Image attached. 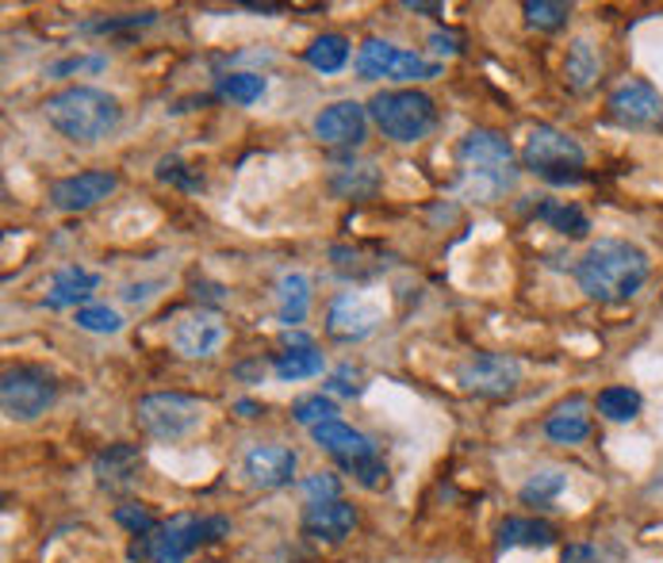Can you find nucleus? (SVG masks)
<instances>
[{"mask_svg": "<svg viewBox=\"0 0 663 563\" xmlns=\"http://www.w3.org/2000/svg\"><path fill=\"white\" fill-rule=\"evenodd\" d=\"M599 51H594L591 39H576V43L568 46V62H564V81H568L571 93H587V88L599 81Z\"/></svg>", "mask_w": 663, "mask_h": 563, "instance_id": "nucleus-23", "label": "nucleus"}, {"mask_svg": "<svg viewBox=\"0 0 663 563\" xmlns=\"http://www.w3.org/2000/svg\"><path fill=\"white\" fill-rule=\"evenodd\" d=\"M430 51L438 54V59H456V54H461V39H456L453 31H433Z\"/></svg>", "mask_w": 663, "mask_h": 563, "instance_id": "nucleus-44", "label": "nucleus"}, {"mask_svg": "<svg viewBox=\"0 0 663 563\" xmlns=\"http://www.w3.org/2000/svg\"><path fill=\"white\" fill-rule=\"evenodd\" d=\"M169 341H173V349L181 357L203 361V357H211L227 341V326H223V318L211 311H185V315H177L173 326H169Z\"/></svg>", "mask_w": 663, "mask_h": 563, "instance_id": "nucleus-10", "label": "nucleus"}, {"mask_svg": "<svg viewBox=\"0 0 663 563\" xmlns=\"http://www.w3.org/2000/svg\"><path fill=\"white\" fill-rule=\"evenodd\" d=\"M311 437H315L318 448H326L330 456H338L346 468H349V464H361V460H372V456H380V453H376V445H372V437H365L361 429L346 426L341 418L315 426V429H311Z\"/></svg>", "mask_w": 663, "mask_h": 563, "instance_id": "nucleus-17", "label": "nucleus"}, {"mask_svg": "<svg viewBox=\"0 0 663 563\" xmlns=\"http://www.w3.org/2000/svg\"><path fill=\"white\" fill-rule=\"evenodd\" d=\"M101 288V276L93 273V268L85 265H65L54 273L51 288H46V307L51 311H65V307H88L85 299L93 296V291Z\"/></svg>", "mask_w": 663, "mask_h": 563, "instance_id": "nucleus-18", "label": "nucleus"}, {"mask_svg": "<svg viewBox=\"0 0 663 563\" xmlns=\"http://www.w3.org/2000/svg\"><path fill=\"white\" fill-rule=\"evenodd\" d=\"M441 73V62H430L414 51H399L396 62H391V77L388 81H403V85H414V81H430Z\"/></svg>", "mask_w": 663, "mask_h": 563, "instance_id": "nucleus-31", "label": "nucleus"}, {"mask_svg": "<svg viewBox=\"0 0 663 563\" xmlns=\"http://www.w3.org/2000/svg\"><path fill=\"white\" fill-rule=\"evenodd\" d=\"M292 418H296L299 426L315 429V426H323V422H338V403H334L330 395H307L292 406Z\"/></svg>", "mask_w": 663, "mask_h": 563, "instance_id": "nucleus-32", "label": "nucleus"}, {"mask_svg": "<svg viewBox=\"0 0 663 563\" xmlns=\"http://www.w3.org/2000/svg\"><path fill=\"white\" fill-rule=\"evenodd\" d=\"M59 399V383L39 369H8L0 380V406L12 422H35Z\"/></svg>", "mask_w": 663, "mask_h": 563, "instance_id": "nucleus-8", "label": "nucleus"}, {"mask_svg": "<svg viewBox=\"0 0 663 563\" xmlns=\"http://www.w3.org/2000/svg\"><path fill=\"white\" fill-rule=\"evenodd\" d=\"M349 471H354L357 484L368 487V491H376V487L388 484V464H383L380 456H372V460H361V464H349Z\"/></svg>", "mask_w": 663, "mask_h": 563, "instance_id": "nucleus-40", "label": "nucleus"}, {"mask_svg": "<svg viewBox=\"0 0 663 563\" xmlns=\"http://www.w3.org/2000/svg\"><path fill=\"white\" fill-rule=\"evenodd\" d=\"M368 127V108L357 100H338L326 104L315 116V138L326 146H361Z\"/></svg>", "mask_w": 663, "mask_h": 563, "instance_id": "nucleus-15", "label": "nucleus"}, {"mask_svg": "<svg viewBox=\"0 0 663 563\" xmlns=\"http://www.w3.org/2000/svg\"><path fill=\"white\" fill-rule=\"evenodd\" d=\"M323 369H326V361H323V353H318L315 346H311V349H288V353H281V357L273 361L276 380H284V383H296V380H311V375H323Z\"/></svg>", "mask_w": 663, "mask_h": 563, "instance_id": "nucleus-25", "label": "nucleus"}, {"mask_svg": "<svg viewBox=\"0 0 663 563\" xmlns=\"http://www.w3.org/2000/svg\"><path fill=\"white\" fill-rule=\"evenodd\" d=\"M299 491H303V499H307V506L334 502V499H338V491H341V484H338V476H334V471H315V476L303 479Z\"/></svg>", "mask_w": 663, "mask_h": 563, "instance_id": "nucleus-36", "label": "nucleus"}, {"mask_svg": "<svg viewBox=\"0 0 663 563\" xmlns=\"http://www.w3.org/2000/svg\"><path fill=\"white\" fill-rule=\"evenodd\" d=\"M644 399L633 387H606L599 391V414L606 422H633L641 414Z\"/></svg>", "mask_w": 663, "mask_h": 563, "instance_id": "nucleus-28", "label": "nucleus"}, {"mask_svg": "<svg viewBox=\"0 0 663 563\" xmlns=\"http://www.w3.org/2000/svg\"><path fill=\"white\" fill-rule=\"evenodd\" d=\"M456 383L480 399H511L522 387V364L506 353H480L456 369Z\"/></svg>", "mask_w": 663, "mask_h": 563, "instance_id": "nucleus-9", "label": "nucleus"}, {"mask_svg": "<svg viewBox=\"0 0 663 563\" xmlns=\"http://www.w3.org/2000/svg\"><path fill=\"white\" fill-rule=\"evenodd\" d=\"M376 184H380V177H376V169L372 166H361V169H341L338 177L330 181V188L338 195H372L376 192Z\"/></svg>", "mask_w": 663, "mask_h": 563, "instance_id": "nucleus-34", "label": "nucleus"}, {"mask_svg": "<svg viewBox=\"0 0 663 563\" xmlns=\"http://www.w3.org/2000/svg\"><path fill=\"white\" fill-rule=\"evenodd\" d=\"M399 46L383 43V39H368L361 46V54H357V73H361L365 81H383L391 77V62H396Z\"/></svg>", "mask_w": 663, "mask_h": 563, "instance_id": "nucleus-29", "label": "nucleus"}, {"mask_svg": "<svg viewBox=\"0 0 663 563\" xmlns=\"http://www.w3.org/2000/svg\"><path fill=\"white\" fill-rule=\"evenodd\" d=\"M545 437L552 445H583L591 437V414H587L583 399H571V403L556 406L545 422Z\"/></svg>", "mask_w": 663, "mask_h": 563, "instance_id": "nucleus-20", "label": "nucleus"}, {"mask_svg": "<svg viewBox=\"0 0 663 563\" xmlns=\"http://www.w3.org/2000/svg\"><path fill=\"white\" fill-rule=\"evenodd\" d=\"M529 173L545 177V181L568 184L576 181V169L587 166V150L571 135L556 127H534L526 138V150H522Z\"/></svg>", "mask_w": 663, "mask_h": 563, "instance_id": "nucleus-6", "label": "nucleus"}, {"mask_svg": "<svg viewBox=\"0 0 663 563\" xmlns=\"http://www.w3.org/2000/svg\"><path fill=\"white\" fill-rule=\"evenodd\" d=\"M77 326L88 333H119L123 318H119V311H112V307L88 304V307H77Z\"/></svg>", "mask_w": 663, "mask_h": 563, "instance_id": "nucleus-35", "label": "nucleus"}, {"mask_svg": "<svg viewBox=\"0 0 663 563\" xmlns=\"http://www.w3.org/2000/svg\"><path fill=\"white\" fill-rule=\"evenodd\" d=\"M158 177H161V181H173V184L188 188V192H200V188H203V177H188L185 166H181L177 158H166V161H161V166H158Z\"/></svg>", "mask_w": 663, "mask_h": 563, "instance_id": "nucleus-41", "label": "nucleus"}, {"mask_svg": "<svg viewBox=\"0 0 663 563\" xmlns=\"http://www.w3.org/2000/svg\"><path fill=\"white\" fill-rule=\"evenodd\" d=\"M307 65L311 70H318V73H338L341 65L349 62V43H346V35H318L315 43L307 46Z\"/></svg>", "mask_w": 663, "mask_h": 563, "instance_id": "nucleus-26", "label": "nucleus"}, {"mask_svg": "<svg viewBox=\"0 0 663 563\" xmlns=\"http://www.w3.org/2000/svg\"><path fill=\"white\" fill-rule=\"evenodd\" d=\"M564 487H568V476H564L560 468H545V471H537V476H529L526 484H522L518 499L526 506H548V502L560 499Z\"/></svg>", "mask_w": 663, "mask_h": 563, "instance_id": "nucleus-27", "label": "nucleus"}, {"mask_svg": "<svg viewBox=\"0 0 663 563\" xmlns=\"http://www.w3.org/2000/svg\"><path fill=\"white\" fill-rule=\"evenodd\" d=\"M104 65H108V59H65V62H54L51 70V77H65V73H77V70H93V73H101Z\"/></svg>", "mask_w": 663, "mask_h": 563, "instance_id": "nucleus-43", "label": "nucleus"}, {"mask_svg": "<svg viewBox=\"0 0 663 563\" xmlns=\"http://www.w3.org/2000/svg\"><path fill=\"white\" fill-rule=\"evenodd\" d=\"M234 411H239L242 418H257V403H250V399H242V403L234 406Z\"/></svg>", "mask_w": 663, "mask_h": 563, "instance_id": "nucleus-46", "label": "nucleus"}, {"mask_svg": "<svg viewBox=\"0 0 663 563\" xmlns=\"http://www.w3.org/2000/svg\"><path fill=\"white\" fill-rule=\"evenodd\" d=\"M403 8H407V12H430V15L445 12L441 4H425V0H403Z\"/></svg>", "mask_w": 663, "mask_h": 563, "instance_id": "nucleus-45", "label": "nucleus"}, {"mask_svg": "<svg viewBox=\"0 0 663 563\" xmlns=\"http://www.w3.org/2000/svg\"><path fill=\"white\" fill-rule=\"evenodd\" d=\"M303 529L318 541H346L357 529V510L349 502H315L303 510Z\"/></svg>", "mask_w": 663, "mask_h": 563, "instance_id": "nucleus-19", "label": "nucleus"}, {"mask_svg": "<svg viewBox=\"0 0 663 563\" xmlns=\"http://www.w3.org/2000/svg\"><path fill=\"white\" fill-rule=\"evenodd\" d=\"M296 464L299 456L284 445H253L250 453L242 456V476L250 479L261 491H281L296 479Z\"/></svg>", "mask_w": 663, "mask_h": 563, "instance_id": "nucleus-12", "label": "nucleus"}, {"mask_svg": "<svg viewBox=\"0 0 663 563\" xmlns=\"http://www.w3.org/2000/svg\"><path fill=\"white\" fill-rule=\"evenodd\" d=\"M652 261L625 238H599L576 265V280L599 304H629L649 284Z\"/></svg>", "mask_w": 663, "mask_h": 563, "instance_id": "nucleus-1", "label": "nucleus"}, {"mask_svg": "<svg viewBox=\"0 0 663 563\" xmlns=\"http://www.w3.org/2000/svg\"><path fill=\"white\" fill-rule=\"evenodd\" d=\"M456 161H461L464 177H469V192L480 203H491L514 184L518 169H514V150L498 130H469L456 146Z\"/></svg>", "mask_w": 663, "mask_h": 563, "instance_id": "nucleus-3", "label": "nucleus"}, {"mask_svg": "<svg viewBox=\"0 0 663 563\" xmlns=\"http://www.w3.org/2000/svg\"><path fill=\"white\" fill-rule=\"evenodd\" d=\"M158 288H161V280H143V284H127L119 296H123V304L143 307V304H150V299L158 296Z\"/></svg>", "mask_w": 663, "mask_h": 563, "instance_id": "nucleus-42", "label": "nucleus"}, {"mask_svg": "<svg viewBox=\"0 0 663 563\" xmlns=\"http://www.w3.org/2000/svg\"><path fill=\"white\" fill-rule=\"evenodd\" d=\"M138 426L158 440H181L203 426V403L181 391H158V395L138 399L135 406Z\"/></svg>", "mask_w": 663, "mask_h": 563, "instance_id": "nucleus-7", "label": "nucleus"}, {"mask_svg": "<svg viewBox=\"0 0 663 563\" xmlns=\"http://www.w3.org/2000/svg\"><path fill=\"white\" fill-rule=\"evenodd\" d=\"M610 116L625 127H656L663 124V96L656 85L633 77L610 93Z\"/></svg>", "mask_w": 663, "mask_h": 563, "instance_id": "nucleus-11", "label": "nucleus"}, {"mask_svg": "<svg viewBox=\"0 0 663 563\" xmlns=\"http://www.w3.org/2000/svg\"><path fill=\"white\" fill-rule=\"evenodd\" d=\"M215 88L219 96H227L234 104H257L265 96V77L261 73H223Z\"/></svg>", "mask_w": 663, "mask_h": 563, "instance_id": "nucleus-30", "label": "nucleus"}, {"mask_svg": "<svg viewBox=\"0 0 663 563\" xmlns=\"http://www.w3.org/2000/svg\"><path fill=\"white\" fill-rule=\"evenodd\" d=\"M116 521L127 533H135V537H150L154 529H158V521H154V513L146 510V506H138V502H123V506H116Z\"/></svg>", "mask_w": 663, "mask_h": 563, "instance_id": "nucleus-37", "label": "nucleus"}, {"mask_svg": "<svg viewBox=\"0 0 663 563\" xmlns=\"http://www.w3.org/2000/svg\"><path fill=\"white\" fill-rule=\"evenodd\" d=\"M365 387H368L365 372L354 369V364H341V369H334L330 380H326V391H330V395H346V399L365 395Z\"/></svg>", "mask_w": 663, "mask_h": 563, "instance_id": "nucleus-38", "label": "nucleus"}, {"mask_svg": "<svg viewBox=\"0 0 663 563\" xmlns=\"http://www.w3.org/2000/svg\"><path fill=\"white\" fill-rule=\"evenodd\" d=\"M43 116H46V124L59 130V135L70 138V142L93 146L119 127L123 108L116 96H108L104 88L70 85V88H62V93L46 96Z\"/></svg>", "mask_w": 663, "mask_h": 563, "instance_id": "nucleus-2", "label": "nucleus"}, {"mask_svg": "<svg viewBox=\"0 0 663 563\" xmlns=\"http://www.w3.org/2000/svg\"><path fill=\"white\" fill-rule=\"evenodd\" d=\"M368 116L376 127L391 138V142H422L433 127H438V108L419 88H383L368 100Z\"/></svg>", "mask_w": 663, "mask_h": 563, "instance_id": "nucleus-5", "label": "nucleus"}, {"mask_svg": "<svg viewBox=\"0 0 663 563\" xmlns=\"http://www.w3.org/2000/svg\"><path fill=\"white\" fill-rule=\"evenodd\" d=\"M571 15V4H556V0H529L526 4V20L529 28L537 31H560Z\"/></svg>", "mask_w": 663, "mask_h": 563, "instance_id": "nucleus-33", "label": "nucleus"}, {"mask_svg": "<svg viewBox=\"0 0 663 563\" xmlns=\"http://www.w3.org/2000/svg\"><path fill=\"white\" fill-rule=\"evenodd\" d=\"M227 533H231V521L219 518V513H203V518H196V513H177L173 521H166V525H158L146 537L143 549L135 544L130 560L146 556L150 563H185L196 549L223 541Z\"/></svg>", "mask_w": 663, "mask_h": 563, "instance_id": "nucleus-4", "label": "nucleus"}, {"mask_svg": "<svg viewBox=\"0 0 663 563\" xmlns=\"http://www.w3.org/2000/svg\"><path fill=\"white\" fill-rule=\"evenodd\" d=\"M119 188V177L108 173V169H88V173L77 177H62L51 188V203L54 211H88L101 200H108Z\"/></svg>", "mask_w": 663, "mask_h": 563, "instance_id": "nucleus-13", "label": "nucleus"}, {"mask_svg": "<svg viewBox=\"0 0 663 563\" xmlns=\"http://www.w3.org/2000/svg\"><path fill=\"white\" fill-rule=\"evenodd\" d=\"M537 219L552 226L556 234H564V238H587L591 234V219L583 215V208H576L568 200H545L537 208Z\"/></svg>", "mask_w": 663, "mask_h": 563, "instance_id": "nucleus-24", "label": "nucleus"}, {"mask_svg": "<svg viewBox=\"0 0 663 563\" xmlns=\"http://www.w3.org/2000/svg\"><path fill=\"white\" fill-rule=\"evenodd\" d=\"M150 23H154V12H138V15H116V20H93V23H85L81 31H88V35H112V31L150 28Z\"/></svg>", "mask_w": 663, "mask_h": 563, "instance_id": "nucleus-39", "label": "nucleus"}, {"mask_svg": "<svg viewBox=\"0 0 663 563\" xmlns=\"http://www.w3.org/2000/svg\"><path fill=\"white\" fill-rule=\"evenodd\" d=\"M311 311V280L303 273H284L281 284H276V315L281 322L288 326H299L303 318Z\"/></svg>", "mask_w": 663, "mask_h": 563, "instance_id": "nucleus-22", "label": "nucleus"}, {"mask_svg": "<svg viewBox=\"0 0 663 563\" xmlns=\"http://www.w3.org/2000/svg\"><path fill=\"white\" fill-rule=\"evenodd\" d=\"M93 476L104 491H130V487L143 479V448L138 445H108L101 456L93 460Z\"/></svg>", "mask_w": 663, "mask_h": 563, "instance_id": "nucleus-16", "label": "nucleus"}, {"mask_svg": "<svg viewBox=\"0 0 663 563\" xmlns=\"http://www.w3.org/2000/svg\"><path fill=\"white\" fill-rule=\"evenodd\" d=\"M383 322V311L361 296H338L326 315V333L338 341H365Z\"/></svg>", "mask_w": 663, "mask_h": 563, "instance_id": "nucleus-14", "label": "nucleus"}, {"mask_svg": "<svg viewBox=\"0 0 663 563\" xmlns=\"http://www.w3.org/2000/svg\"><path fill=\"white\" fill-rule=\"evenodd\" d=\"M556 529L537 518H506L498 525V549H552Z\"/></svg>", "mask_w": 663, "mask_h": 563, "instance_id": "nucleus-21", "label": "nucleus"}]
</instances>
